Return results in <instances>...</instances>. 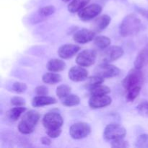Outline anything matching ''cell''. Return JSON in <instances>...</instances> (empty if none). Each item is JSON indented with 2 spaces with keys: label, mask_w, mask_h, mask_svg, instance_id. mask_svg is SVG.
Returning <instances> with one entry per match:
<instances>
[{
  "label": "cell",
  "mask_w": 148,
  "mask_h": 148,
  "mask_svg": "<svg viewBox=\"0 0 148 148\" xmlns=\"http://www.w3.org/2000/svg\"><path fill=\"white\" fill-rule=\"evenodd\" d=\"M141 27V20L135 14H130L123 19L120 24V35L122 37L134 36L140 31Z\"/></svg>",
  "instance_id": "6da1fadb"
},
{
  "label": "cell",
  "mask_w": 148,
  "mask_h": 148,
  "mask_svg": "<svg viewBox=\"0 0 148 148\" xmlns=\"http://www.w3.org/2000/svg\"><path fill=\"white\" fill-rule=\"evenodd\" d=\"M40 115L36 110H30L25 113L21 121L18 124V131L23 134H29L33 132L40 120Z\"/></svg>",
  "instance_id": "7a4b0ae2"
},
{
  "label": "cell",
  "mask_w": 148,
  "mask_h": 148,
  "mask_svg": "<svg viewBox=\"0 0 148 148\" xmlns=\"http://www.w3.org/2000/svg\"><path fill=\"white\" fill-rule=\"evenodd\" d=\"M144 75L141 69H131L128 75L124 78L122 81V85L126 90H130L136 87H142L144 82Z\"/></svg>",
  "instance_id": "3957f363"
},
{
  "label": "cell",
  "mask_w": 148,
  "mask_h": 148,
  "mask_svg": "<svg viewBox=\"0 0 148 148\" xmlns=\"http://www.w3.org/2000/svg\"><path fill=\"white\" fill-rule=\"evenodd\" d=\"M127 134L126 129L121 124H110L106 127L103 131V137L108 141L116 140L119 138H124Z\"/></svg>",
  "instance_id": "277c9868"
},
{
  "label": "cell",
  "mask_w": 148,
  "mask_h": 148,
  "mask_svg": "<svg viewBox=\"0 0 148 148\" xmlns=\"http://www.w3.org/2000/svg\"><path fill=\"white\" fill-rule=\"evenodd\" d=\"M42 123L47 130L62 128L64 124L63 117L57 112H49L45 114L42 119Z\"/></svg>",
  "instance_id": "5b68a950"
},
{
  "label": "cell",
  "mask_w": 148,
  "mask_h": 148,
  "mask_svg": "<svg viewBox=\"0 0 148 148\" xmlns=\"http://www.w3.org/2000/svg\"><path fill=\"white\" fill-rule=\"evenodd\" d=\"M91 132V127L88 123L77 122L69 129V134L74 140H82L88 137Z\"/></svg>",
  "instance_id": "8992f818"
},
{
  "label": "cell",
  "mask_w": 148,
  "mask_h": 148,
  "mask_svg": "<svg viewBox=\"0 0 148 148\" xmlns=\"http://www.w3.org/2000/svg\"><path fill=\"white\" fill-rule=\"evenodd\" d=\"M121 72L119 67L110 63H101L94 70L95 75L106 78H112L118 76Z\"/></svg>",
  "instance_id": "52a82bcc"
},
{
  "label": "cell",
  "mask_w": 148,
  "mask_h": 148,
  "mask_svg": "<svg viewBox=\"0 0 148 148\" xmlns=\"http://www.w3.org/2000/svg\"><path fill=\"white\" fill-rule=\"evenodd\" d=\"M97 59V52L93 49L82 51L76 57V63L83 67H89L94 64Z\"/></svg>",
  "instance_id": "ba28073f"
},
{
  "label": "cell",
  "mask_w": 148,
  "mask_h": 148,
  "mask_svg": "<svg viewBox=\"0 0 148 148\" xmlns=\"http://www.w3.org/2000/svg\"><path fill=\"white\" fill-rule=\"evenodd\" d=\"M102 7L98 4H92L78 12V17L83 22L90 21L98 17L102 12Z\"/></svg>",
  "instance_id": "9c48e42d"
},
{
  "label": "cell",
  "mask_w": 148,
  "mask_h": 148,
  "mask_svg": "<svg viewBox=\"0 0 148 148\" xmlns=\"http://www.w3.org/2000/svg\"><path fill=\"white\" fill-rule=\"evenodd\" d=\"M124 54V51L121 46H112L105 49L101 57V63H111L118 60Z\"/></svg>",
  "instance_id": "30bf717a"
},
{
  "label": "cell",
  "mask_w": 148,
  "mask_h": 148,
  "mask_svg": "<svg viewBox=\"0 0 148 148\" xmlns=\"http://www.w3.org/2000/svg\"><path fill=\"white\" fill-rule=\"evenodd\" d=\"M95 33L92 30L82 28L75 32L73 35V40L79 44H85L92 41L95 38Z\"/></svg>",
  "instance_id": "8fae6325"
},
{
  "label": "cell",
  "mask_w": 148,
  "mask_h": 148,
  "mask_svg": "<svg viewBox=\"0 0 148 148\" xmlns=\"http://www.w3.org/2000/svg\"><path fill=\"white\" fill-rule=\"evenodd\" d=\"M112 103V98L108 95L91 96L88 101V105L92 109L105 108L110 106Z\"/></svg>",
  "instance_id": "7c38bea8"
},
{
  "label": "cell",
  "mask_w": 148,
  "mask_h": 148,
  "mask_svg": "<svg viewBox=\"0 0 148 148\" xmlns=\"http://www.w3.org/2000/svg\"><path fill=\"white\" fill-rule=\"evenodd\" d=\"M68 77L70 80L75 82L85 81L88 77V72L86 69L81 66H72L69 71Z\"/></svg>",
  "instance_id": "4fadbf2b"
},
{
  "label": "cell",
  "mask_w": 148,
  "mask_h": 148,
  "mask_svg": "<svg viewBox=\"0 0 148 148\" xmlns=\"http://www.w3.org/2000/svg\"><path fill=\"white\" fill-rule=\"evenodd\" d=\"M80 50V47L75 44H65L60 46L58 50V55L61 59H69L73 57Z\"/></svg>",
  "instance_id": "5bb4252c"
},
{
  "label": "cell",
  "mask_w": 148,
  "mask_h": 148,
  "mask_svg": "<svg viewBox=\"0 0 148 148\" xmlns=\"http://www.w3.org/2000/svg\"><path fill=\"white\" fill-rule=\"evenodd\" d=\"M111 18L108 14H103L97 17L92 24V30L95 33H101L105 30L111 23Z\"/></svg>",
  "instance_id": "9a60e30c"
},
{
  "label": "cell",
  "mask_w": 148,
  "mask_h": 148,
  "mask_svg": "<svg viewBox=\"0 0 148 148\" xmlns=\"http://www.w3.org/2000/svg\"><path fill=\"white\" fill-rule=\"evenodd\" d=\"M57 101L53 97L49 96V95H37L32 99L31 104L32 106L34 108L38 107H43L46 106L53 105L56 103Z\"/></svg>",
  "instance_id": "2e32d148"
},
{
  "label": "cell",
  "mask_w": 148,
  "mask_h": 148,
  "mask_svg": "<svg viewBox=\"0 0 148 148\" xmlns=\"http://www.w3.org/2000/svg\"><path fill=\"white\" fill-rule=\"evenodd\" d=\"M148 64V49L144 48L137 53L134 62V66L136 69H142Z\"/></svg>",
  "instance_id": "e0dca14e"
},
{
  "label": "cell",
  "mask_w": 148,
  "mask_h": 148,
  "mask_svg": "<svg viewBox=\"0 0 148 148\" xmlns=\"http://www.w3.org/2000/svg\"><path fill=\"white\" fill-rule=\"evenodd\" d=\"M66 64L63 60L59 59H52L48 62L46 68L49 72H59L64 70Z\"/></svg>",
  "instance_id": "ac0fdd59"
},
{
  "label": "cell",
  "mask_w": 148,
  "mask_h": 148,
  "mask_svg": "<svg viewBox=\"0 0 148 148\" xmlns=\"http://www.w3.org/2000/svg\"><path fill=\"white\" fill-rule=\"evenodd\" d=\"M26 111L25 106H14L6 113V117L10 121H16L19 119L20 116Z\"/></svg>",
  "instance_id": "d6986e66"
},
{
  "label": "cell",
  "mask_w": 148,
  "mask_h": 148,
  "mask_svg": "<svg viewBox=\"0 0 148 148\" xmlns=\"http://www.w3.org/2000/svg\"><path fill=\"white\" fill-rule=\"evenodd\" d=\"M62 79V77L61 75L53 72L45 73L42 76V81L43 83L47 84V85H55L60 82Z\"/></svg>",
  "instance_id": "ffe728a7"
},
{
  "label": "cell",
  "mask_w": 148,
  "mask_h": 148,
  "mask_svg": "<svg viewBox=\"0 0 148 148\" xmlns=\"http://www.w3.org/2000/svg\"><path fill=\"white\" fill-rule=\"evenodd\" d=\"M90 1V0H72L67 6L68 11L71 13L78 12L79 10L85 7Z\"/></svg>",
  "instance_id": "44dd1931"
},
{
  "label": "cell",
  "mask_w": 148,
  "mask_h": 148,
  "mask_svg": "<svg viewBox=\"0 0 148 148\" xmlns=\"http://www.w3.org/2000/svg\"><path fill=\"white\" fill-rule=\"evenodd\" d=\"M94 44L98 49L101 50H105L108 47H109L111 43V40L108 36H95L94 39Z\"/></svg>",
  "instance_id": "7402d4cb"
},
{
  "label": "cell",
  "mask_w": 148,
  "mask_h": 148,
  "mask_svg": "<svg viewBox=\"0 0 148 148\" xmlns=\"http://www.w3.org/2000/svg\"><path fill=\"white\" fill-rule=\"evenodd\" d=\"M61 102H62V105L66 107L76 106L79 105L80 103V98L78 95L70 93L69 95H66V97L61 99Z\"/></svg>",
  "instance_id": "603a6c76"
},
{
  "label": "cell",
  "mask_w": 148,
  "mask_h": 148,
  "mask_svg": "<svg viewBox=\"0 0 148 148\" xmlns=\"http://www.w3.org/2000/svg\"><path fill=\"white\" fill-rule=\"evenodd\" d=\"M85 81L86 82L85 83V88L90 90L92 88L103 83L104 81H105V79L103 77H102L95 75L94 76L90 77L89 78L88 77V79Z\"/></svg>",
  "instance_id": "cb8c5ba5"
},
{
  "label": "cell",
  "mask_w": 148,
  "mask_h": 148,
  "mask_svg": "<svg viewBox=\"0 0 148 148\" xmlns=\"http://www.w3.org/2000/svg\"><path fill=\"white\" fill-rule=\"evenodd\" d=\"M89 91L91 96H97V95H108L111 92V89L106 85H103L101 84V85L92 88Z\"/></svg>",
  "instance_id": "d4e9b609"
},
{
  "label": "cell",
  "mask_w": 148,
  "mask_h": 148,
  "mask_svg": "<svg viewBox=\"0 0 148 148\" xmlns=\"http://www.w3.org/2000/svg\"><path fill=\"white\" fill-rule=\"evenodd\" d=\"M71 90H72V88L70 86L66 85V84H63V85H60L57 87L56 94L58 98L61 100L66 97V95H69L71 93Z\"/></svg>",
  "instance_id": "484cf974"
},
{
  "label": "cell",
  "mask_w": 148,
  "mask_h": 148,
  "mask_svg": "<svg viewBox=\"0 0 148 148\" xmlns=\"http://www.w3.org/2000/svg\"><path fill=\"white\" fill-rule=\"evenodd\" d=\"M142 87H136V88H132L130 90L127 91V95H126V99L128 102H132L136 98H137L140 93Z\"/></svg>",
  "instance_id": "4316f807"
},
{
  "label": "cell",
  "mask_w": 148,
  "mask_h": 148,
  "mask_svg": "<svg viewBox=\"0 0 148 148\" xmlns=\"http://www.w3.org/2000/svg\"><path fill=\"white\" fill-rule=\"evenodd\" d=\"M135 147L138 148H148L147 134H142L137 137L135 141Z\"/></svg>",
  "instance_id": "83f0119b"
},
{
  "label": "cell",
  "mask_w": 148,
  "mask_h": 148,
  "mask_svg": "<svg viewBox=\"0 0 148 148\" xmlns=\"http://www.w3.org/2000/svg\"><path fill=\"white\" fill-rule=\"evenodd\" d=\"M137 111L142 116L148 118V101L145 100L140 102L136 107Z\"/></svg>",
  "instance_id": "f1b7e54d"
},
{
  "label": "cell",
  "mask_w": 148,
  "mask_h": 148,
  "mask_svg": "<svg viewBox=\"0 0 148 148\" xmlns=\"http://www.w3.org/2000/svg\"><path fill=\"white\" fill-rule=\"evenodd\" d=\"M55 12H56V8L54 6L49 5L40 7L38 12L39 15L41 17H49V16L53 14Z\"/></svg>",
  "instance_id": "f546056e"
},
{
  "label": "cell",
  "mask_w": 148,
  "mask_h": 148,
  "mask_svg": "<svg viewBox=\"0 0 148 148\" xmlns=\"http://www.w3.org/2000/svg\"><path fill=\"white\" fill-rule=\"evenodd\" d=\"M27 89V86L25 83L20 82H15L13 83L12 86V90L14 91V92L18 94L23 93L26 91Z\"/></svg>",
  "instance_id": "4dcf8cb0"
},
{
  "label": "cell",
  "mask_w": 148,
  "mask_h": 148,
  "mask_svg": "<svg viewBox=\"0 0 148 148\" xmlns=\"http://www.w3.org/2000/svg\"><path fill=\"white\" fill-rule=\"evenodd\" d=\"M111 145V147L114 148H127L130 147L129 143L124 140V138H119L112 140Z\"/></svg>",
  "instance_id": "1f68e13d"
},
{
  "label": "cell",
  "mask_w": 148,
  "mask_h": 148,
  "mask_svg": "<svg viewBox=\"0 0 148 148\" xmlns=\"http://www.w3.org/2000/svg\"><path fill=\"white\" fill-rule=\"evenodd\" d=\"M10 103L14 106H25V100L23 98L19 96H14L11 98Z\"/></svg>",
  "instance_id": "d6a6232c"
},
{
  "label": "cell",
  "mask_w": 148,
  "mask_h": 148,
  "mask_svg": "<svg viewBox=\"0 0 148 148\" xmlns=\"http://www.w3.org/2000/svg\"><path fill=\"white\" fill-rule=\"evenodd\" d=\"M35 92L37 95H47L49 94V89L45 85H39L36 88Z\"/></svg>",
  "instance_id": "836d02e7"
},
{
  "label": "cell",
  "mask_w": 148,
  "mask_h": 148,
  "mask_svg": "<svg viewBox=\"0 0 148 148\" xmlns=\"http://www.w3.org/2000/svg\"><path fill=\"white\" fill-rule=\"evenodd\" d=\"M61 134H62V128L47 130V135L52 139L57 138L61 135Z\"/></svg>",
  "instance_id": "e575fe53"
},
{
  "label": "cell",
  "mask_w": 148,
  "mask_h": 148,
  "mask_svg": "<svg viewBox=\"0 0 148 148\" xmlns=\"http://www.w3.org/2000/svg\"><path fill=\"white\" fill-rule=\"evenodd\" d=\"M40 143L43 145L46 146H49L51 144V137H49V136L48 137H43L40 139Z\"/></svg>",
  "instance_id": "d590c367"
},
{
  "label": "cell",
  "mask_w": 148,
  "mask_h": 148,
  "mask_svg": "<svg viewBox=\"0 0 148 148\" xmlns=\"http://www.w3.org/2000/svg\"><path fill=\"white\" fill-rule=\"evenodd\" d=\"M62 1H64V2H68V1H69L70 0H62Z\"/></svg>",
  "instance_id": "8d00e7d4"
}]
</instances>
